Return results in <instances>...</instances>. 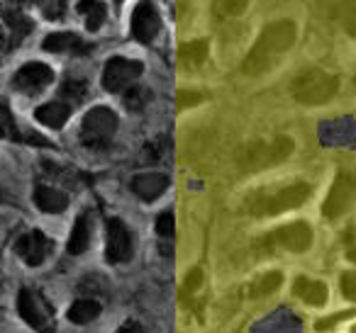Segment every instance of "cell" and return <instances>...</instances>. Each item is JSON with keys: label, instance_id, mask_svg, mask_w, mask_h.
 <instances>
[{"label": "cell", "instance_id": "obj_16", "mask_svg": "<svg viewBox=\"0 0 356 333\" xmlns=\"http://www.w3.org/2000/svg\"><path fill=\"white\" fill-rule=\"evenodd\" d=\"M17 311H20V316L25 318L32 328H37V331H44V328H47L44 314H42L35 294H32L27 287H22L20 294H17Z\"/></svg>", "mask_w": 356, "mask_h": 333}, {"label": "cell", "instance_id": "obj_30", "mask_svg": "<svg viewBox=\"0 0 356 333\" xmlns=\"http://www.w3.org/2000/svg\"><path fill=\"white\" fill-rule=\"evenodd\" d=\"M147 90H139V88H132L127 93V98H124V103H127V108L129 110H142L144 108V103H147Z\"/></svg>", "mask_w": 356, "mask_h": 333}, {"label": "cell", "instance_id": "obj_39", "mask_svg": "<svg viewBox=\"0 0 356 333\" xmlns=\"http://www.w3.org/2000/svg\"><path fill=\"white\" fill-rule=\"evenodd\" d=\"M354 333H356V326H354Z\"/></svg>", "mask_w": 356, "mask_h": 333}, {"label": "cell", "instance_id": "obj_12", "mask_svg": "<svg viewBox=\"0 0 356 333\" xmlns=\"http://www.w3.org/2000/svg\"><path fill=\"white\" fill-rule=\"evenodd\" d=\"M15 250L27 265H42L51 250V241L42 231H30V234L17 239Z\"/></svg>", "mask_w": 356, "mask_h": 333}, {"label": "cell", "instance_id": "obj_4", "mask_svg": "<svg viewBox=\"0 0 356 333\" xmlns=\"http://www.w3.org/2000/svg\"><path fill=\"white\" fill-rule=\"evenodd\" d=\"M293 148L296 146L288 137H276L271 142H252L239 153V166L247 173L264 171V168H271L276 163L286 161L293 153Z\"/></svg>", "mask_w": 356, "mask_h": 333}, {"label": "cell", "instance_id": "obj_21", "mask_svg": "<svg viewBox=\"0 0 356 333\" xmlns=\"http://www.w3.org/2000/svg\"><path fill=\"white\" fill-rule=\"evenodd\" d=\"M79 12L86 17V27H88L90 32H98L100 25L105 22V6L100 0H81Z\"/></svg>", "mask_w": 356, "mask_h": 333}, {"label": "cell", "instance_id": "obj_11", "mask_svg": "<svg viewBox=\"0 0 356 333\" xmlns=\"http://www.w3.org/2000/svg\"><path fill=\"white\" fill-rule=\"evenodd\" d=\"M110 263H127L132 258V236L127 226L120 219L108 221V248H105Z\"/></svg>", "mask_w": 356, "mask_h": 333}, {"label": "cell", "instance_id": "obj_9", "mask_svg": "<svg viewBox=\"0 0 356 333\" xmlns=\"http://www.w3.org/2000/svg\"><path fill=\"white\" fill-rule=\"evenodd\" d=\"M51 80H54V71H51L49 66L32 61V64H25L17 71L15 78H13V85H15V90H20V93L35 95V93H40V90H44Z\"/></svg>", "mask_w": 356, "mask_h": 333}, {"label": "cell", "instance_id": "obj_17", "mask_svg": "<svg viewBox=\"0 0 356 333\" xmlns=\"http://www.w3.org/2000/svg\"><path fill=\"white\" fill-rule=\"evenodd\" d=\"M35 117H37V122H42L44 127L61 129L66 122H69L71 108L66 103H59V100H54V103H47V105H42V108H37Z\"/></svg>", "mask_w": 356, "mask_h": 333}, {"label": "cell", "instance_id": "obj_24", "mask_svg": "<svg viewBox=\"0 0 356 333\" xmlns=\"http://www.w3.org/2000/svg\"><path fill=\"white\" fill-rule=\"evenodd\" d=\"M281 282H283V275L281 273H268V275H264V278L259 280V282L252 284V292H249V297H257V299L268 297V294H273L278 287H281Z\"/></svg>", "mask_w": 356, "mask_h": 333}, {"label": "cell", "instance_id": "obj_6", "mask_svg": "<svg viewBox=\"0 0 356 333\" xmlns=\"http://www.w3.org/2000/svg\"><path fill=\"white\" fill-rule=\"evenodd\" d=\"M259 246L261 248H286L293 250V253H302L312 246V229L305 221H293V224H286L266 234L259 241Z\"/></svg>", "mask_w": 356, "mask_h": 333}, {"label": "cell", "instance_id": "obj_32", "mask_svg": "<svg viewBox=\"0 0 356 333\" xmlns=\"http://www.w3.org/2000/svg\"><path fill=\"white\" fill-rule=\"evenodd\" d=\"M341 292H344L346 299L356 302V270H354V273L341 275Z\"/></svg>", "mask_w": 356, "mask_h": 333}, {"label": "cell", "instance_id": "obj_15", "mask_svg": "<svg viewBox=\"0 0 356 333\" xmlns=\"http://www.w3.org/2000/svg\"><path fill=\"white\" fill-rule=\"evenodd\" d=\"M42 46H44L47 51H51V54H66V51H71V54H83V51H88L86 42L81 40V37H76L74 32H54V35L47 37Z\"/></svg>", "mask_w": 356, "mask_h": 333}, {"label": "cell", "instance_id": "obj_3", "mask_svg": "<svg viewBox=\"0 0 356 333\" xmlns=\"http://www.w3.org/2000/svg\"><path fill=\"white\" fill-rule=\"evenodd\" d=\"M339 90L337 76L327 74L322 69H305L293 78L291 95L302 105H325Z\"/></svg>", "mask_w": 356, "mask_h": 333}, {"label": "cell", "instance_id": "obj_37", "mask_svg": "<svg viewBox=\"0 0 356 333\" xmlns=\"http://www.w3.org/2000/svg\"><path fill=\"white\" fill-rule=\"evenodd\" d=\"M6 49V35H3V27H0V51Z\"/></svg>", "mask_w": 356, "mask_h": 333}, {"label": "cell", "instance_id": "obj_27", "mask_svg": "<svg viewBox=\"0 0 356 333\" xmlns=\"http://www.w3.org/2000/svg\"><path fill=\"white\" fill-rule=\"evenodd\" d=\"M40 3V8L44 10L47 17H51V20H56V17L64 15V3L66 0H37Z\"/></svg>", "mask_w": 356, "mask_h": 333}, {"label": "cell", "instance_id": "obj_2", "mask_svg": "<svg viewBox=\"0 0 356 333\" xmlns=\"http://www.w3.org/2000/svg\"><path fill=\"white\" fill-rule=\"evenodd\" d=\"M307 197H310V185L307 182H296V185H286L276 192H257V195H252L247 200L244 210L257 216H271L288 210H296Z\"/></svg>", "mask_w": 356, "mask_h": 333}, {"label": "cell", "instance_id": "obj_31", "mask_svg": "<svg viewBox=\"0 0 356 333\" xmlns=\"http://www.w3.org/2000/svg\"><path fill=\"white\" fill-rule=\"evenodd\" d=\"M61 95H69L74 100H81L86 95V83L83 80H66L64 88H61Z\"/></svg>", "mask_w": 356, "mask_h": 333}, {"label": "cell", "instance_id": "obj_26", "mask_svg": "<svg viewBox=\"0 0 356 333\" xmlns=\"http://www.w3.org/2000/svg\"><path fill=\"white\" fill-rule=\"evenodd\" d=\"M173 231H176V219H173L171 212H163V214L156 216V234L163 236V239H171Z\"/></svg>", "mask_w": 356, "mask_h": 333}, {"label": "cell", "instance_id": "obj_35", "mask_svg": "<svg viewBox=\"0 0 356 333\" xmlns=\"http://www.w3.org/2000/svg\"><path fill=\"white\" fill-rule=\"evenodd\" d=\"M118 333H144V331H142V326H139V323L129 321V323H124V326L120 328Z\"/></svg>", "mask_w": 356, "mask_h": 333}, {"label": "cell", "instance_id": "obj_5", "mask_svg": "<svg viewBox=\"0 0 356 333\" xmlns=\"http://www.w3.org/2000/svg\"><path fill=\"white\" fill-rule=\"evenodd\" d=\"M118 132V117L108 108H93L81 124V142L88 148H103Z\"/></svg>", "mask_w": 356, "mask_h": 333}, {"label": "cell", "instance_id": "obj_7", "mask_svg": "<svg viewBox=\"0 0 356 333\" xmlns=\"http://www.w3.org/2000/svg\"><path fill=\"white\" fill-rule=\"evenodd\" d=\"M354 205H356V178H351L349 173H339L334 185L330 187V195H327L322 212H325L327 219H339Z\"/></svg>", "mask_w": 356, "mask_h": 333}, {"label": "cell", "instance_id": "obj_33", "mask_svg": "<svg viewBox=\"0 0 356 333\" xmlns=\"http://www.w3.org/2000/svg\"><path fill=\"white\" fill-rule=\"evenodd\" d=\"M200 282H203V273H200V268H193L184 282V297H188L191 292H195V289L200 287Z\"/></svg>", "mask_w": 356, "mask_h": 333}, {"label": "cell", "instance_id": "obj_29", "mask_svg": "<svg viewBox=\"0 0 356 333\" xmlns=\"http://www.w3.org/2000/svg\"><path fill=\"white\" fill-rule=\"evenodd\" d=\"M354 311H356V309H351V311H341V314H332V316H325V318H320V321L315 323V328H317V331H327V328L337 326V323H339V321H344V318H349Z\"/></svg>", "mask_w": 356, "mask_h": 333}, {"label": "cell", "instance_id": "obj_25", "mask_svg": "<svg viewBox=\"0 0 356 333\" xmlns=\"http://www.w3.org/2000/svg\"><path fill=\"white\" fill-rule=\"evenodd\" d=\"M339 22L349 37H356V0H339Z\"/></svg>", "mask_w": 356, "mask_h": 333}, {"label": "cell", "instance_id": "obj_34", "mask_svg": "<svg viewBox=\"0 0 356 333\" xmlns=\"http://www.w3.org/2000/svg\"><path fill=\"white\" fill-rule=\"evenodd\" d=\"M249 0H225V10L229 12V15H242L244 10H247Z\"/></svg>", "mask_w": 356, "mask_h": 333}, {"label": "cell", "instance_id": "obj_18", "mask_svg": "<svg viewBox=\"0 0 356 333\" xmlns=\"http://www.w3.org/2000/svg\"><path fill=\"white\" fill-rule=\"evenodd\" d=\"M35 205L40 207L42 212H47V214H59V212H64L66 207H69V197L61 190L40 185L35 190Z\"/></svg>", "mask_w": 356, "mask_h": 333}, {"label": "cell", "instance_id": "obj_20", "mask_svg": "<svg viewBox=\"0 0 356 333\" xmlns=\"http://www.w3.org/2000/svg\"><path fill=\"white\" fill-rule=\"evenodd\" d=\"M88 241H90V221H88V216H79L74 224V231H71V239H69V253L81 255L86 248H88Z\"/></svg>", "mask_w": 356, "mask_h": 333}, {"label": "cell", "instance_id": "obj_13", "mask_svg": "<svg viewBox=\"0 0 356 333\" xmlns=\"http://www.w3.org/2000/svg\"><path fill=\"white\" fill-rule=\"evenodd\" d=\"M168 187V178L163 173H142L132 180V192L144 202L156 200Z\"/></svg>", "mask_w": 356, "mask_h": 333}, {"label": "cell", "instance_id": "obj_8", "mask_svg": "<svg viewBox=\"0 0 356 333\" xmlns=\"http://www.w3.org/2000/svg\"><path fill=\"white\" fill-rule=\"evenodd\" d=\"M142 71H144V66L139 64V61L120 59V56H115V59H110L103 69L105 90H110V93H120V90L129 88V85L142 76Z\"/></svg>", "mask_w": 356, "mask_h": 333}, {"label": "cell", "instance_id": "obj_23", "mask_svg": "<svg viewBox=\"0 0 356 333\" xmlns=\"http://www.w3.org/2000/svg\"><path fill=\"white\" fill-rule=\"evenodd\" d=\"M98 314H100V304L93 302V299H81V302L71 304L69 309V318L74 323H90Z\"/></svg>", "mask_w": 356, "mask_h": 333}, {"label": "cell", "instance_id": "obj_1", "mask_svg": "<svg viewBox=\"0 0 356 333\" xmlns=\"http://www.w3.org/2000/svg\"><path fill=\"white\" fill-rule=\"evenodd\" d=\"M296 22L293 20H281L268 25L266 30L261 32V37L257 40V44L252 46L249 56L244 59L242 71L247 76H261L276 64V59L281 54H286L293 44H296Z\"/></svg>", "mask_w": 356, "mask_h": 333}, {"label": "cell", "instance_id": "obj_38", "mask_svg": "<svg viewBox=\"0 0 356 333\" xmlns=\"http://www.w3.org/2000/svg\"><path fill=\"white\" fill-rule=\"evenodd\" d=\"M0 137H6V124L0 122Z\"/></svg>", "mask_w": 356, "mask_h": 333}, {"label": "cell", "instance_id": "obj_19", "mask_svg": "<svg viewBox=\"0 0 356 333\" xmlns=\"http://www.w3.org/2000/svg\"><path fill=\"white\" fill-rule=\"evenodd\" d=\"M208 59V42L198 40V42H188L178 49V61L184 64V69H198L200 64H205Z\"/></svg>", "mask_w": 356, "mask_h": 333}, {"label": "cell", "instance_id": "obj_22", "mask_svg": "<svg viewBox=\"0 0 356 333\" xmlns=\"http://www.w3.org/2000/svg\"><path fill=\"white\" fill-rule=\"evenodd\" d=\"M3 10V15H6V20L10 22V27H13V42H20L22 37H27L32 32V22H30V17H25L20 10H15V8H10V6H3L0 8Z\"/></svg>", "mask_w": 356, "mask_h": 333}, {"label": "cell", "instance_id": "obj_10", "mask_svg": "<svg viewBox=\"0 0 356 333\" xmlns=\"http://www.w3.org/2000/svg\"><path fill=\"white\" fill-rule=\"evenodd\" d=\"M159 30H161V17H159V12L154 10V6L149 0H142L132 15L134 40H139L142 44H152L154 37L159 35Z\"/></svg>", "mask_w": 356, "mask_h": 333}, {"label": "cell", "instance_id": "obj_28", "mask_svg": "<svg viewBox=\"0 0 356 333\" xmlns=\"http://www.w3.org/2000/svg\"><path fill=\"white\" fill-rule=\"evenodd\" d=\"M203 103V95L200 93H191V90H181L176 95V108L178 110H186V108H193V105Z\"/></svg>", "mask_w": 356, "mask_h": 333}, {"label": "cell", "instance_id": "obj_36", "mask_svg": "<svg viewBox=\"0 0 356 333\" xmlns=\"http://www.w3.org/2000/svg\"><path fill=\"white\" fill-rule=\"evenodd\" d=\"M346 258H349L351 263H356V246H354V248L349 250V253H346Z\"/></svg>", "mask_w": 356, "mask_h": 333}, {"label": "cell", "instance_id": "obj_14", "mask_svg": "<svg viewBox=\"0 0 356 333\" xmlns=\"http://www.w3.org/2000/svg\"><path fill=\"white\" fill-rule=\"evenodd\" d=\"M293 294L300 297L302 302H307L310 307H322L327 302V284L320 280H310V278H296L293 282Z\"/></svg>", "mask_w": 356, "mask_h": 333}]
</instances>
